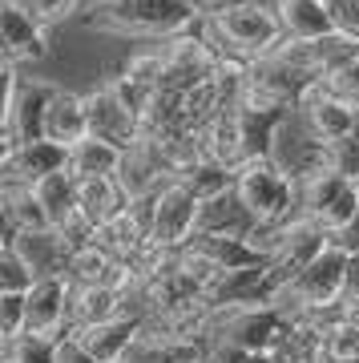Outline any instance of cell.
Segmentation results:
<instances>
[{"instance_id":"cell-44","label":"cell","mask_w":359,"mask_h":363,"mask_svg":"<svg viewBox=\"0 0 359 363\" xmlns=\"http://www.w3.org/2000/svg\"><path fill=\"white\" fill-rule=\"evenodd\" d=\"M319 363H327V359H319Z\"/></svg>"},{"instance_id":"cell-30","label":"cell","mask_w":359,"mask_h":363,"mask_svg":"<svg viewBox=\"0 0 359 363\" xmlns=\"http://www.w3.org/2000/svg\"><path fill=\"white\" fill-rule=\"evenodd\" d=\"M33 190H37L45 214H49L53 230H61V226H69V222L77 218V178H73L69 169H61V174H49V178L37 182Z\"/></svg>"},{"instance_id":"cell-18","label":"cell","mask_w":359,"mask_h":363,"mask_svg":"<svg viewBox=\"0 0 359 363\" xmlns=\"http://www.w3.org/2000/svg\"><path fill=\"white\" fill-rule=\"evenodd\" d=\"M0 37H4V65H33L49 57V33L33 16L0 4Z\"/></svg>"},{"instance_id":"cell-34","label":"cell","mask_w":359,"mask_h":363,"mask_svg":"<svg viewBox=\"0 0 359 363\" xmlns=\"http://www.w3.org/2000/svg\"><path fill=\"white\" fill-rule=\"evenodd\" d=\"M0 4H9V9H16V13L33 16L37 25H61V21H69V16L81 9V0H0Z\"/></svg>"},{"instance_id":"cell-12","label":"cell","mask_w":359,"mask_h":363,"mask_svg":"<svg viewBox=\"0 0 359 363\" xmlns=\"http://www.w3.org/2000/svg\"><path fill=\"white\" fill-rule=\"evenodd\" d=\"M85 109H89V133L93 138L114 142L117 150H129V145L141 142V121L129 113L126 101H121L109 85H97V89L85 93Z\"/></svg>"},{"instance_id":"cell-4","label":"cell","mask_w":359,"mask_h":363,"mask_svg":"<svg viewBox=\"0 0 359 363\" xmlns=\"http://www.w3.org/2000/svg\"><path fill=\"white\" fill-rule=\"evenodd\" d=\"M347 262H351V255H343V250L327 247L303 274H295L291 283H282V286H279V295H275V307H279L287 319H299V315L327 311V307H335V303H343V291H347Z\"/></svg>"},{"instance_id":"cell-2","label":"cell","mask_w":359,"mask_h":363,"mask_svg":"<svg viewBox=\"0 0 359 363\" xmlns=\"http://www.w3.org/2000/svg\"><path fill=\"white\" fill-rule=\"evenodd\" d=\"M206 37L219 45V52H231L238 61H258V57H270L275 49L287 45L279 13L258 4V0H246V4L231 9V13L210 16L206 21Z\"/></svg>"},{"instance_id":"cell-7","label":"cell","mask_w":359,"mask_h":363,"mask_svg":"<svg viewBox=\"0 0 359 363\" xmlns=\"http://www.w3.org/2000/svg\"><path fill=\"white\" fill-rule=\"evenodd\" d=\"M355 210H359V186L331 174V169H323V174H315L311 182L299 186V218L315 222L327 234L343 230Z\"/></svg>"},{"instance_id":"cell-42","label":"cell","mask_w":359,"mask_h":363,"mask_svg":"<svg viewBox=\"0 0 359 363\" xmlns=\"http://www.w3.org/2000/svg\"><path fill=\"white\" fill-rule=\"evenodd\" d=\"M194 13L202 16V21H210V16H222L231 13V9H238V4H246V0H190Z\"/></svg>"},{"instance_id":"cell-15","label":"cell","mask_w":359,"mask_h":363,"mask_svg":"<svg viewBox=\"0 0 359 363\" xmlns=\"http://www.w3.org/2000/svg\"><path fill=\"white\" fill-rule=\"evenodd\" d=\"M61 169H69V150H61L57 142H45V138L0 157L4 186H37V182H45L49 174H61Z\"/></svg>"},{"instance_id":"cell-35","label":"cell","mask_w":359,"mask_h":363,"mask_svg":"<svg viewBox=\"0 0 359 363\" xmlns=\"http://www.w3.org/2000/svg\"><path fill=\"white\" fill-rule=\"evenodd\" d=\"M4 363H57V339L21 335L4 343Z\"/></svg>"},{"instance_id":"cell-16","label":"cell","mask_w":359,"mask_h":363,"mask_svg":"<svg viewBox=\"0 0 359 363\" xmlns=\"http://www.w3.org/2000/svg\"><path fill=\"white\" fill-rule=\"evenodd\" d=\"M141 323H145V319H138V315H117V319H109V323L77 327V331H69V335L77 339L97 363H121L126 351L138 343Z\"/></svg>"},{"instance_id":"cell-23","label":"cell","mask_w":359,"mask_h":363,"mask_svg":"<svg viewBox=\"0 0 359 363\" xmlns=\"http://www.w3.org/2000/svg\"><path fill=\"white\" fill-rule=\"evenodd\" d=\"M117 315H126V295L114 286H73L69 295V331L93 323H109Z\"/></svg>"},{"instance_id":"cell-37","label":"cell","mask_w":359,"mask_h":363,"mask_svg":"<svg viewBox=\"0 0 359 363\" xmlns=\"http://www.w3.org/2000/svg\"><path fill=\"white\" fill-rule=\"evenodd\" d=\"M327 169L359 186V130L351 138H343V142L327 145Z\"/></svg>"},{"instance_id":"cell-13","label":"cell","mask_w":359,"mask_h":363,"mask_svg":"<svg viewBox=\"0 0 359 363\" xmlns=\"http://www.w3.org/2000/svg\"><path fill=\"white\" fill-rule=\"evenodd\" d=\"M69 295H73V283L65 274L37 279V286L28 291V335L40 339L69 335Z\"/></svg>"},{"instance_id":"cell-31","label":"cell","mask_w":359,"mask_h":363,"mask_svg":"<svg viewBox=\"0 0 359 363\" xmlns=\"http://www.w3.org/2000/svg\"><path fill=\"white\" fill-rule=\"evenodd\" d=\"M178 182L190 190L194 198H198V202H210V198L231 194L234 186H238V169H226V166H219V162L198 157L186 174H178Z\"/></svg>"},{"instance_id":"cell-3","label":"cell","mask_w":359,"mask_h":363,"mask_svg":"<svg viewBox=\"0 0 359 363\" xmlns=\"http://www.w3.org/2000/svg\"><path fill=\"white\" fill-rule=\"evenodd\" d=\"M291 331V319L267 303V307H231L214 311L210 327V347L214 351H234V355H275L282 335Z\"/></svg>"},{"instance_id":"cell-41","label":"cell","mask_w":359,"mask_h":363,"mask_svg":"<svg viewBox=\"0 0 359 363\" xmlns=\"http://www.w3.org/2000/svg\"><path fill=\"white\" fill-rule=\"evenodd\" d=\"M57 363H97V359H93L73 335H61L57 339Z\"/></svg>"},{"instance_id":"cell-21","label":"cell","mask_w":359,"mask_h":363,"mask_svg":"<svg viewBox=\"0 0 359 363\" xmlns=\"http://www.w3.org/2000/svg\"><path fill=\"white\" fill-rule=\"evenodd\" d=\"M258 230V218L246 210V202L238 198V190L222 198H210L198 206V234H222V238H250Z\"/></svg>"},{"instance_id":"cell-36","label":"cell","mask_w":359,"mask_h":363,"mask_svg":"<svg viewBox=\"0 0 359 363\" xmlns=\"http://www.w3.org/2000/svg\"><path fill=\"white\" fill-rule=\"evenodd\" d=\"M0 335L4 343L28 335V295H0Z\"/></svg>"},{"instance_id":"cell-8","label":"cell","mask_w":359,"mask_h":363,"mask_svg":"<svg viewBox=\"0 0 359 363\" xmlns=\"http://www.w3.org/2000/svg\"><path fill=\"white\" fill-rule=\"evenodd\" d=\"M270 162H275L287 178L295 182V186H303V182H311L315 174H323V169H327V145H323L319 138L303 125V117L291 109V113L282 117L279 133H275Z\"/></svg>"},{"instance_id":"cell-28","label":"cell","mask_w":359,"mask_h":363,"mask_svg":"<svg viewBox=\"0 0 359 363\" xmlns=\"http://www.w3.org/2000/svg\"><path fill=\"white\" fill-rule=\"evenodd\" d=\"M121 157L126 150H117L114 142H101V138H85L69 150V174L77 182L85 178H117V169H121Z\"/></svg>"},{"instance_id":"cell-5","label":"cell","mask_w":359,"mask_h":363,"mask_svg":"<svg viewBox=\"0 0 359 363\" xmlns=\"http://www.w3.org/2000/svg\"><path fill=\"white\" fill-rule=\"evenodd\" d=\"M238 198L258 218V226H282L299 218V186L270 157H255L238 169Z\"/></svg>"},{"instance_id":"cell-17","label":"cell","mask_w":359,"mask_h":363,"mask_svg":"<svg viewBox=\"0 0 359 363\" xmlns=\"http://www.w3.org/2000/svg\"><path fill=\"white\" fill-rule=\"evenodd\" d=\"M65 279L73 286H114V291H126L133 283L126 262H117L109 250H101L97 242H85L69 255L65 262Z\"/></svg>"},{"instance_id":"cell-9","label":"cell","mask_w":359,"mask_h":363,"mask_svg":"<svg viewBox=\"0 0 359 363\" xmlns=\"http://www.w3.org/2000/svg\"><path fill=\"white\" fill-rule=\"evenodd\" d=\"M282 279L270 271V262H255V267H238L226 271L219 283L206 291V307L210 311H231V307H267L275 303Z\"/></svg>"},{"instance_id":"cell-22","label":"cell","mask_w":359,"mask_h":363,"mask_svg":"<svg viewBox=\"0 0 359 363\" xmlns=\"http://www.w3.org/2000/svg\"><path fill=\"white\" fill-rule=\"evenodd\" d=\"M0 214H4V238L53 230V222H49V214H45V206H40V198H37L33 186H4V194H0Z\"/></svg>"},{"instance_id":"cell-11","label":"cell","mask_w":359,"mask_h":363,"mask_svg":"<svg viewBox=\"0 0 359 363\" xmlns=\"http://www.w3.org/2000/svg\"><path fill=\"white\" fill-rule=\"evenodd\" d=\"M295 113L303 117V125H307V130L315 133L323 145L343 142V138H351V133L359 130V105L343 101V97H335L323 81L295 105Z\"/></svg>"},{"instance_id":"cell-19","label":"cell","mask_w":359,"mask_h":363,"mask_svg":"<svg viewBox=\"0 0 359 363\" xmlns=\"http://www.w3.org/2000/svg\"><path fill=\"white\" fill-rule=\"evenodd\" d=\"M198 154L206 162H219L226 169H243L246 166V150H243V125H238V109H222L198 130Z\"/></svg>"},{"instance_id":"cell-43","label":"cell","mask_w":359,"mask_h":363,"mask_svg":"<svg viewBox=\"0 0 359 363\" xmlns=\"http://www.w3.org/2000/svg\"><path fill=\"white\" fill-rule=\"evenodd\" d=\"M343 307H347V303H343ZM347 315H351V319L359 323V303H355V307H347Z\"/></svg>"},{"instance_id":"cell-24","label":"cell","mask_w":359,"mask_h":363,"mask_svg":"<svg viewBox=\"0 0 359 363\" xmlns=\"http://www.w3.org/2000/svg\"><path fill=\"white\" fill-rule=\"evenodd\" d=\"M129 202H126V194H121L117 178H85V182H77V214L93 226V234L101 230L105 222H114Z\"/></svg>"},{"instance_id":"cell-25","label":"cell","mask_w":359,"mask_h":363,"mask_svg":"<svg viewBox=\"0 0 359 363\" xmlns=\"http://www.w3.org/2000/svg\"><path fill=\"white\" fill-rule=\"evenodd\" d=\"M275 13L282 21L287 40H323L335 33L323 0H275Z\"/></svg>"},{"instance_id":"cell-14","label":"cell","mask_w":359,"mask_h":363,"mask_svg":"<svg viewBox=\"0 0 359 363\" xmlns=\"http://www.w3.org/2000/svg\"><path fill=\"white\" fill-rule=\"evenodd\" d=\"M170 182H174V174L166 169V162H162V154H158L154 145L141 138L138 145H129L126 157H121V169H117V186H121V194H126V202H133V198H150V194H162Z\"/></svg>"},{"instance_id":"cell-32","label":"cell","mask_w":359,"mask_h":363,"mask_svg":"<svg viewBox=\"0 0 359 363\" xmlns=\"http://www.w3.org/2000/svg\"><path fill=\"white\" fill-rule=\"evenodd\" d=\"M37 286V271L13 242H0V295H28Z\"/></svg>"},{"instance_id":"cell-27","label":"cell","mask_w":359,"mask_h":363,"mask_svg":"<svg viewBox=\"0 0 359 363\" xmlns=\"http://www.w3.org/2000/svg\"><path fill=\"white\" fill-rule=\"evenodd\" d=\"M13 242L21 255L28 259V267L37 271V279H49V274H65V262L73 255V247L65 242L57 230H37V234H16V238H4Z\"/></svg>"},{"instance_id":"cell-6","label":"cell","mask_w":359,"mask_h":363,"mask_svg":"<svg viewBox=\"0 0 359 363\" xmlns=\"http://www.w3.org/2000/svg\"><path fill=\"white\" fill-rule=\"evenodd\" d=\"M162 61H166V73H162V93H174V97H186L194 93L202 81L214 77L222 52L219 45L206 37V33H182V37L162 40Z\"/></svg>"},{"instance_id":"cell-29","label":"cell","mask_w":359,"mask_h":363,"mask_svg":"<svg viewBox=\"0 0 359 363\" xmlns=\"http://www.w3.org/2000/svg\"><path fill=\"white\" fill-rule=\"evenodd\" d=\"M93 242H97V247L101 250H109V255H114L117 262H133L141 255V250L150 247V234L141 230L138 226V218H133V214H129V210H121V214H117L114 222H105L101 230L93 234Z\"/></svg>"},{"instance_id":"cell-38","label":"cell","mask_w":359,"mask_h":363,"mask_svg":"<svg viewBox=\"0 0 359 363\" xmlns=\"http://www.w3.org/2000/svg\"><path fill=\"white\" fill-rule=\"evenodd\" d=\"M327 4V16H331L335 33L359 40V0H323Z\"/></svg>"},{"instance_id":"cell-33","label":"cell","mask_w":359,"mask_h":363,"mask_svg":"<svg viewBox=\"0 0 359 363\" xmlns=\"http://www.w3.org/2000/svg\"><path fill=\"white\" fill-rule=\"evenodd\" d=\"M319 355L327 363H359V323L355 319H339L323 331Z\"/></svg>"},{"instance_id":"cell-39","label":"cell","mask_w":359,"mask_h":363,"mask_svg":"<svg viewBox=\"0 0 359 363\" xmlns=\"http://www.w3.org/2000/svg\"><path fill=\"white\" fill-rule=\"evenodd\" d=\"M323 85H327L335 97H343V101L359 105V57H355V61H347L339 73H331V77L323 81Z\"/></svg>"},{"instance_id":"cell-20","label":"cell","mask_w":359,"mask_h":363,"mask_svg":"<svg viewBox=\"0 0 359 363\" xmlns=\"http://www.w3.org/2000/svg\"><path fill=\"white\" fill-rule=\"evenodd\" d=\"M89 138V109H85V93L57 89L45 113V142H57L61 150H73L77 142Z\"/></svg>"},{"instance_id":"cell-40","label":"cell","mask_w":359,"mask_h":363,"mask_svg":"<svg viewBox=\"0 0 359 363\" xmlns=\"http://www.w3.org/2000/svg\"><path fill=\"white\" fill-rule=\"evenodd\" d=\"M331 247H335V250H343V255H351V259L359 255V210L351 214V222H347L343 230H335V234H331Z\"/></svg>"},{"instance_id":"cell-1","label":"cell","mask_w":359,"mask_h":363,"mask_svg":"<svg viewBox=\"0 0 359 363\" xmlns=\"http://www.w3.org/2000/svg\"><path fill=\"white\" fill-rule=\"evenodd\" d=\"M202 16L190 0H97L89 13V28L121 33V37L170 40L190 33Z\"/></svg>"},{"instance_id":"cell-26","label":"cell","mask_w":359,"mask_h":363,"mask_svg":"<svg viewBox=\"0 0 359 363\" xmlns=\"http://www.w3.org/2000/svg\"><path fill=\"white\" fill-rule=\"evenodd\" d=\"M182 250H190V255L206 259L219 274L238 271V267H255V262H267L250 242H243V238H222V234H194Z\"/></svg>"},{"instance_id":"cell-10","label":"cell","mask_w":359,"mask_h":363,"mask_svg":"<svg viewBox=\"0 0 359 363\" xmlns=\"http://www.w3.org/2000/svg\"><path fill=\"white\" fill-rule=\"evenodd\" d=\"M198 198L182 186L178 178L170 182L166 190L158 194V210H154V230H150V242H154L158 250H166V255H174V250H182L186 242H190L194 234H198Z\"/></svg>"}]
</instances>
